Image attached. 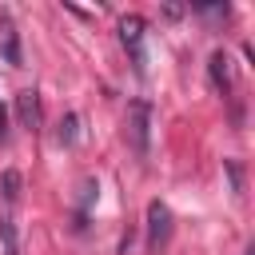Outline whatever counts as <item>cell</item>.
Wrapping results in <instances>:
<instances>
[{
    "label": "cell",
    "instance_id": "cell-1",
    "mask_svg": "<svg viewBox=\"0 0 255 255\" xmlns=\"http://www.w3.org/2000/svg\"><path fill=\"white\" fill-rule=\"evenodd\" d=\"M143 32H147V24H143L139 16H124V20H120V40H124V48H128V56H131L135 76H143V72H147V56H143Z\"/></svg>",
    "mask_w": 255,
    "mask_h": 255
},
{
    "label": "cell",
    "instance_id": "cell-2",
    "mask_svg": "<svg viewBox=\"0 0 255 255\" xmlns=\"http://www.w3.org/2000/svg\"><path fill=\"white\" fill-rule=\"evenodd\" d=\"M128 143L139 155H147V143H151V108L143 100L128 104Z\"/></svg>",
    "mask_w": 255,
    "mask_h": 255
},
{
    "label": "cell",
    "instance_id": "cell-3",
    "mask_svg": "<svg viewBox=\"0 0 255 255\" xmlns=\"http://www.w3.org/2000/svg\"><path fill=\"white\" fill-rule=\"evenodd\" d=\"M167 239H171V211H167V203L151 199L147 203V251L159 255L167 247Z\"/></svg>",
    "mask_w": 255,
    "mask_h": 255
},
{
    "label": "cell",
    "instance_id": "cell-4",
    "mask_svg": "<svg viewBox=\"0 0 255 255\" xmlns=\"http://www.w3.org/2000/svg\"><path fill=\"white\" fill-rule=\"evenodd\" d=\"M16 112H20V124H24L28 131H40V96H36L32 88L16 96Z\"/></svg>",
    "mask_w": 255,
    "mask_h": 255
},
{
    "label": "cell",
    "instance_id": "cell-5",
    "mask_svg": "<svg viewBox=\"0 0 255 255\" xmlns=\"http://www.w3.org/2000/svg\"><path fill=\"white\" fill-rule=\"evenodd\" d=\"M207 72H211V84L219 92H231V60H227V52H211Z\"/></svg>",
    "mask_w": 255,
    "mask_h": 255
},
{
    "label": "cell",
    "instance_id": "cell-6",
    "mask_svg": "<svg viewBox=\"0 0 255 255\" xmlns=\"http://www.w3.org/2000/svg\"><path fill=\"white\" fill-rule=\"evenodd\" d=\"M0 44H4V60L20 68V44H16V28L8 16H0Z\"/></svg>",
    "mask_w": 255,
    "mask_h": 255
},
{
    "label": "cell",
    "instance_id": "cell-7",
    "mask_svg": "<svg viewBox=\"0 0 255 255\" xmlns=\"http://www.w3.org/2000/svg\"><path fill=\"white\" fill-rule=\"evenodd\" d=\"M0 243H4V255H20V247H16V227H12L8 215H0Z\"/></svg>",
    "mask_w": 255,
    "mask_h": 255
},
{
    "label": "cell",
    "instance_id": "cell-8",
    "mask_svg": "<svg viewBox=\"0 0 255 255\" xmlns=\"http://www.w3.org/2000/svg\"><path fill=\"white\" fill-rule=\"evenodd\" d=\"M0 191H4L8 203H16V195H20V175H16V171H4V175H0Z\"/></svg>",
    "mask_w": 255,
    "mask_h": 255
},
{
    "label": "cell",
    "instance_id": "cell-9",
    "mask_svg": "<svg viewBox=\"0 0 255 255\" xmlns=\"http://www.w3.org/2000/svg\"><path fill=\"white\" fill-rule=\"evenodd\" d=\"M76 124H80L76 116H64L60 120V143H76Z\"/></svg>",
    "mask_w": 255,
    "mask_h": 255
},
{
    "label": "cell",
    "instance_id": "cell-10",
    "mask_svg": "<svg viewBox=\"0 0 255 255\" xmlns=\"http://www.w3.org/2000/svg\"><path fill=\"white\" fill-rule=\"evenodd\" d=\"M0 143H8V112L0 108Z\"/></svg>",
    "mask_w": 255,
    "mask_h": 255
}]
</instances>
